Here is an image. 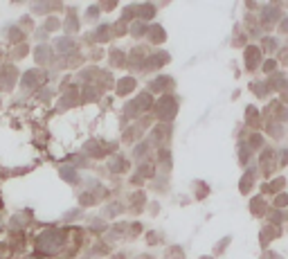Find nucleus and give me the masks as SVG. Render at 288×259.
I'll use <instances>...</instances> for the list:
<instances>
[{
  "label": "nucleus",
  "instance_id": "43",
  "mask_svg": "<svg viewBox=\"0 0 288 259\" xmlns=\"http://www.w3.org/2000/svg\"><path fill=\"white\" fill-rule=\"evenodd\" d=\"M158 241H160V232H149V237H147V243H149V246H155Z\"/></svg>",
  "mask_w": 288,
  "mask_h": 259
},
{
  "label": "nucleus",
  "instance_id": "3",
  "mask_svg": "<svg viewBox=\"0 0 288 259\" xmlns=\"http://www.w3.org/2000/svg\"><path fill=\"white\" fill-rule=\"evenodd\" d=\"M264 63V52H261V47L259 45H248L243 50V65H246V70L254 72L257 68H261Z\"/></svg>",
  "mask_w": 288,
  "mask_h": 259
},
{
  "label": "nucleus",
  "instance_id": "28",
  "mask_svg": "<svg viewBox=\"0 0 288 259\" xmlns=\"http://www.w3.org/2000/svg\"><path fill=\"white\" fill-rule=\"evenodd\" d=\"M250 88H252L254 97H259V100H266V97L272 93V90L268 88V83H266V81H252V83H250Z\"/></svg>",
  "mask_w": 288,
  "mask_h": 259
},
{
  "label": "nucleus",
  "instance_id": "37",
  "mask_svg": "<svg viewBox=\"0 0 288 259\" xmlns=\"http://www.w3.org/2000/svg\"><path fill=\"white\" fill-rule=\"evenodd\" d=\"M167 259H185V248L182 246H169L167 248Z\"/></svg>",
  "mask_w": 288,
  "mask_h": 259
},
{
  "label": "nucleus",
  "instance_id": "20",
  "mask_svg": "<svg viewBox=\"0 0 288 259\" xmlns=\"http://www.w3.org/2000/svg\"><path fill=\"white\" fill-rule=\"evenodd\" d=\"M246 126H250L252 131H259L261 126V113L254 106H246Z\"/></svg>",
  "mask_w": 288,
  "mask_h": 259
},
{
  "label": "nucleus",
  "instance_id": "48",
  "mask_svg": "<svg viewBox=\"0 0 288 259\" xmlns=\"http://www.w3.org/2000/svg\"><path fill=\"white\" fill-rule=\"evenodd\" d=\"M259 259H272V250H268V253H264V255H261V257H259Z\"/></svg>",
  "mask_w": 288,
  "mask_h": 259
},
{
  "label": "nucleus",
  "instance_id": "16",
  "mask_svg": "<svg viewBox=\"0 0 288 259\" xmlns=\"http://www.w3.org/2000/svg\"><path fill=\"white\" fill-rule=\"evenodd\" d=\"M57 52L61 57H72V54H77V43L72 41L70 36H63V39L57 41Z\"/></svg>",
  "mask_w": 288,
  "mask_h": 259
},
{
  "label": "nucleus",
  "instance_id": "49",
  "mask_svg": "<svg viewBox=\"0 0 288 259\" xmlns=\"http://www.w3.org/2000/svg\"><path fill=\"white\" fill-rule=\"evenodd\" d=\"M200 259H214V257H207V255H203V257H200Z\"/></svg>",
  "mask_w": 288,
  "mask_h": 259
},
{
  "label": "nucleus",
  "instance_id": "14",
  "mask_svg": "<svg viewBox=\"0 0 288 259\" xmlns=\"http://www.w3.org/2000/svg\"><path fill=\"white\" fill-rule=\"evenodd\" d=\"M279 237H282V228H279V225H270V223H268L264 230H261V235H259V243L266 248L270 241L279 239Z\"/></svg>",
  "mask_w": 288,
  "mask_h": 259
},
{
  "label": "nucleus",
  "instance_id": "12",
  "mask_svg": "<svg viewBox=\"0 0 288 259\" xmlns=\"http://www.w3.org/2000/svg\"><path fill=\"white\" fill-rule=\"evenodd\" d=\"M135 88H137L135 77H119L117 83H115V93H117L119 97H126V95H131Z\"/></svg>",
  "mask_w": 288,
  "mask_h": 259
},
{
  "label": "nucleus",
  "instance_id": "1",
  "mask_svg": "<svg viewBox=\"0 0 288 259\" xmlns=\"http://www.w3.org/2000/svg\"><path fill=\"white\" fill-rule=\"evenodd\" d=\"M65 239H68V235H65V230H47V232H43V235L36 237V250L38 253H47V255H57L63 248Z\"/></svg>",
  "mask_w": 288,
  "mask_h": 259
},
{
  "label": "nucleus",
  "instance_id": "18",
  "mask_svg": "<svg viewBox=\"0 0 288 259\" xmlns=\"http://www.w3.org/2000/svg\"><path fill=\"white\" fill-rule=\"evenodd\" d=\"M93 41L95 43H106V41H111L113 39V25H108V23H101L97 30L93 32Z\"/></svg>",
  "mask_w": 288,
  "mask_h": 259
},
{
  "label": "nucleus",
  "instance_id": "19",
  "mask_svg": "<svg viewBox=\"0 0 288 259\" xmlns=\"http://www.w3.org/2000/svg\"><path fill=\"white\" fill-rule=\"evenodd\" d=\"M155 156H158V165L162 167L165 171H169L171 167H173V153H171L169 147H160Z\"/></svg>",
  "mask_w": 288,
  "mask_h": 259
},
{
  "label": "nucleus",
  "instance_id": "27",
  "mask_svg": "<svg viewBox=\"0 0 288 259\" xmlns=\"http://www.w3.org/2000/svg\"><path fill=\"white\" fill-rule=\"evenodd\" d=\"M147 32H149V25L142 23V20H135V23L129 25V34L133 39H142V36H147Z\"/></svg>",
  "mask_w": 288,
  "mask_h": 259
},
{
  "label": "nucleus",
  "instance_id": "44",
  "mask_svg": "<svg viewBox=\"0 0 288 259\" xmlns=\"http://www.w3.org/2000/svg\"><path fill=\"white\" fill-rule=\"evenodd\" d=\"M277 27H279V32L282 34H288V16H284L279 23H277Z\"/></svg>",
  "mask_w": 288,
  "mask_h": 259
},
{
  "label": "nucleus",
  "instance_id": "24",
  "mask_svg": "<svg viewBox=\"0 0 288 259\" xmlns=\"http://www.w3.org/2000/svg\"><path fill=\"white\" fill-rule=\"evenodd\" d=\"M108 169H111L113 174H122V171L129 169V162H126V158H124V156H111Z\"/></svg>",
  "mask_w": 288,
  "mask_h": 259
},
{
  "label": "nucleus",
  "instance_id": "17",
  "mask_svg": "<svg viewBox=\"0 0 288 259\" xmlns=\"http://www.w3.org/2000/svg\"><path fill=\"white\" fill-rule=\"evenodd\" d=\"M34 61H36V63H52V61H54V52H52V47H47V45H43V43H41V45H38V47H36V50H34Z\"/></svg>",
  "mask_w": 288,
  "mask_h": 259
},
{
  "label": "nucleus",
  "instance_id": "34",
  "mask_svg": "<svg viewBox=\"0 0 288 259\" xmlns=\"http://www.w3.org/2000/svg\"><path fill=\"white\" fill-rule=\"evenodd\" d=\"M119 20H122V23H133V20H135V5H126L122 9V18H119Z\"/></svg>",
  "mask_w": 288,
  "mask_h": 259
},
{
  "label": "nucleus",
  "instance_id": "42",
  "mask_svg": "<svg viewBox=\"0 0 288 259\" xmlns=\"http://www.w3.org/2000/svg\"><path fill=\"white\" fill-rule=\"evenodd\" d=\"M268 50V52H272V50H277V39L275 36H266L264 41H261V50Z\"/></svg>",
  "mask_w": 288,
  "mask_h": 259
},
{
  "label": "nucleus",
  "instance_id": "46",
  "mask_svg": "<svg viewBox=\"0 0 288 259\" xmlns=\"http://www.w3.org/2000/svg\"><path fill=\"white\" fill-rule=\"evenodd\" d=\"M20 27H34L32 18H30V16H23V20H20Z\"/></svg>",
  "mask_w": 288,
  "mask_h": 259
},
{
  "label": "nucleus",
  "instance_id": "9",
  "mask_svg": "<svg viewBox=\"0 0 288 259\" xmlns=\"http://www.w3.org/2000/svg\"><path fill=\"white\" fill-rule=\"evenodd\" d=\"M43 81H45V75H43L41 70H27L23 75V79H20V86H23L25 90H34V88H38Z\"/></svg>",
  "mask_w": 288,
  "mask_h": 259
},
{
  "label": "nucleus",
  "instance_id": "13",
  "mask_svg": "<svg viewBox=\"0 0 288 259\" xmlns=\"http://www.w3.org/2000/svg\"><path fill=\"white\" fill-rule=\"evenodd\" d=\"M155 14H158V9H155V5H151V2H142V5H135V20L149 23L151 18H155Z\"/></svg>",
  "mask_w": 288,
  "mask_h": 259
},
{
  "label": "nucleus",
  "instance_id": "2",
  "mask_svg": "<svg viewBox=\"0 0 288 259\" xmlns=\"http://www.w3.org/2000/svg\"><path fill=\"white\" fill-rule=\"evenodd\" d=\"M153 115L160 120V124H169L171 120L178 115V97L173 95H162L155 106H153Z\"/></svg>",
  "mask_w": 288,
  "mask_h": 259
},
{
  "label": "nucleus",
  "instance_id": "38",
  "mask_svg": "<svg viewBox=\"0 0 288 259\" xmlns=\"http://www.w3.org/2000/svg\"><path fill=\"white\" fill-rule=\"evenodd\" d=\"M286 205H288V194H286V192H279V194H275L272 207H275V210H284Z\"/></svg>",
  "mask_w": 288,
  "mask_h": 259
},
{
  "label": "nucleus",
  "instance_id": "11",
  "mask_svg": "<svg viewBox=\"0 0 288 259\" xmlns=\"http://www.w3.org/2000/svg\"><path fill=\"white\" fill-rule=\"evenodd\" d=\"M18 79V70L14 65H2V70H0V88L2 90H12V86L16 83Z\"/></svg>",
  "mask_w": 288,
  "mask_h": 259
},
{
  "label": "nucleus",
  "instance_id": "25",
  "mask_svg": "<svg viewBox=\"0 0 288 259\" xmlns=\"http://www.w3.org/2000/svg\"><path fill=\"white\" fill-rule=\"evenodd\" d=\"M246 144H248V149H250V151H261V149L266 147V138L261 136L259 131H254L252 136H250V140H248Z\"/></svg>",
  "mask_w": 288,
  "mask_h": 259
},
{
  "label": "nucleus",
  "instance_id": "36",
  "mask_svg": "<svg viewBox=\"0 0 288 259\" xmlns=\"http://www.w3.org/2000/svg\"><path fill=\"white\" fill-rule=\"evenodd\" d=\"M83 16H86V20H88V23H95V20H97V18L101 16L99 5H90V7H86V14H83Z\"/></svg>",
  "mask_w": 288,
  "mask_h": 259
},
{
  "label": "nucleus",
  "instance_id": "31",
  "mask_svg": "<svg viewBox=\"0 0 288 259\" xmlns=\"http://www.w3.org/2000/svg\"><path fill=\"white\" fill-rule=\"evenodd\" d=\"M149 151H151V142H137L135 147H133V158H135V160H142Z\"/></svg>",
  "mask_w": 288,
  "mask_h": 259
},
{
  "label": "nucleus",
  "instance_id": "7",
  "mask_svg": "<svg viewBox=\"0 0 288 259\" xmlns=\"http://www.w3.org/2000/svg\"><path fill=\"white\" fill-rule=\"evenodd\" d=\"M171 136H173V126H169V124H158V126H153L151 142L153 144H158V149L167 147V144L171 142Z\"/></svg>",
  "mask_w": 288,
  "mask_h": 259
},
{
  "label": "nucleus",
  "instance_id": "33",
  "mask_svg": "<svg viewBox=\"0 0 288 259\" xmlns=\"http://www.w3.org/2000/svg\"><path fill=\"white\" fill-rule=\"evenodd\" d=\"M207 194H210V185H205L203 180H196V183H194V196H196V199L203 200Z\"/></svg>",
  "mask_w": 288,
  "mask_h": 259
},
{
  "label": "nucleus",
  "instance_id": "30",
  "mask_svg": "<svg viewBox=\"0 0 288 259\" xmlns=\"http://www.w3.org/2000/svg\"><path fill=\"white\" fill-rule=\"evenodd\" d=\"M230 243H232V237H223V239H218L216 243H214V248H212V253H214V257H221V255H225V250L230 248Z\"/></svg>",
  "mask_w": 288,
  "mask_h": 259
},
{
  "label": "nucleus",
  "instance_id": "10",
  "mask_svg": "<svg viewBox=\"0 0 288 259\" xmlns=\"http://www.w3.org/2000/svg\"><path fill=\"white\" fill-rule=\"evenodd\" d=\"M254 185H257V167H246V174L239 180V192L241 194H250Z\"/></svg>",
  "mask_w": 288,
  "mask_h": 259
},
{
  "label": "nucleus",
  "instance_id": "21",
  "mask_svg": "<svg viewBox=\"0 0 288 259\" xmlns=\"http://www.w3.org/2000/svg\"><path fill=\"white\" fill-rule=\"evenodd\" d=\"M133 101H135V106L140 108V113L153 111V106H155V101H153V95L151 93H140Z\"/></svg>",
  "mask_w": 288,
  "mask_h": 259
},
{
  "label": "nucleus",
  "instance_id": "15",
  "mask_svg": "<svg viewBox=\"0 0 288 259\" xmlns=\"http://www.w3.org/2000/svg\"><path fill=\"white\" fill-rule=\"evenodd\" d=\"M147 36H149V41L153 43V45H162V43L167 41V32H165V27L160 23H153V25H149V32H147Z\"/></svg>",
  "mask_w": 288,
  "mask_h": 259
},
{
  "label": "nucleus",
  "instance_id": "50",
  "mask_svg": "<svg viewBox=\"0 0 288 259\" xmlns=\"http://www.w3.org/2000/svg\"><path fill=\"white\" fill-rule=\"evenodd\" d=\"M25 259H38V257H25Z\"/></svg>",
  "mask_w": 288,
  "mask_h": 259
},
{
  "label": "nucleus",
  "instance_id": "35",
  "mask_svg": "<svg viewBox=\"0 0 288 259\" xmlns=\"http://www.w3.org/2000/svg\"><path fill=\"white\" fill-rule=\"evenodd\" d=\"M61 25H63V23H61L57 16H47V18H45V23H43V30H45V32H57Z\"/></svg>",
  "mask_w": 288,
  "mask_h": 259
},
{
  "label": "nucleus",
  "instance_id": "45",
  "mask_svg": "<svg viewBox=\"0 0 288 259\" xmlns=\"http://www.w3.org/2000/svg\"><path fill=\"white\" fill-rule=\"evenodd\" d=\"M142 183H144V178H142L140 174H133V176H131V185H137V187H140Z\"/></svg>",
  "mask_w": 288,
  "mask_h": 259
},
{
  "label": "nucleus",
  "instance_id": "29",
  "mask_svg": "<svg viewBox=\"0 0 288 259\" xmlns=\"http://www.w3.org/2000/svg\"><path fill=\"white\" fill-rule=\"evenodd\" d=\"M108 59H111L113 68H117V65H126V52L115 47V50H111V52H108Z\"/></svg>",
  "mask_w": 288,
  "mask_h": 259
},
{
  "label": "nucleus",
  "instance_id": "4",
  "mask_svg": "<svg viewBox=\"0 0 288 259\" xmlns=\"http://www.w3.org/2000/svg\"><path fill=\"white\" fill-rule=\"evenodd\" d=\"M176 88V79L169 75H158L155 79L149 81V90L147 93L155 95V93H165V95H171V90Z\"/></svg>",
  "mask_w": 288,
  "mask_h": 259
},
{
  "label": "nucleus",
  "instance_id": "22",
  "mask_svg": "<svg viewBox=\"0 0 288 259\" xmlns=\"http://www.w3.org/2000/svg\"><path fill=\"white\" fill-rule=\"evenodd\" d=\"M59 176L63 178L65 183H70V185H77L79 183V171L75 169V167H70V165H63L59 169Z\"/></svg>",
  "mask_w": 288,
  "mask_h": 259
},
{
  "label": "nucleus",
  "instance_id": "6",
  "mask_svg": "<svg viewBox=\"0 0 288 259\" xmlns=\"http://www.w3.org/2000/svg\"><path fill=\"white\" fill-rule=\"evenodd\" d=\"M171 61V54L165 52V50H158V52H151L147 57V61L140 65V70H158L162 65H167Z\"/></svg>",
  "mask_w": 288,
  "mask_h": 259
},
{
  "label": "nucleus",
  "instance_id": "26",
  "mask_svg": "<svg viewBox=\"0 0 288 259\" xmlns=\"http://www.w3.org/2000/svg\"><path fill=\"white\" fill-rule=\"evenodd\" d=\"M236 156H239V165H241V167H248V165H250V158H252V151L248 149L246 142H239Z\"/></svg>",
  "mask_w": 288,
  "mask_h": 259
},
{
  "label": "nucleus",
  "instance_id": "47",
  "mask_svg": "<svg viewBox=\"0 0 288 259\" xmlns=\"http://www.w3.org/2000/svg\"><path fill=\"white\" fill-rule=\"evenodd\" d=\"M149 212H153V214H158V212H160L158 200H153V203H149Z\"/></svg>",
  "mask_w": 288,
  "mask_h": 259
},
{
  "label": "nucleus",
  "instance_id": "5",
  "mask_svg": "<svg viewBox=\"0 0 288 259\" xmlns=\"http://www.w3.org/2000/svg\"><path fill=\"white\" fill-rule=\"evenodd\" d=\"M282 20V12H279V7L277 5H264L259 7V25H264V27H272L275 23Z\"/></svg>",
  "mask_w": 288,
  "mask_h": 259
},
{
  "label": "nucleus",
  "instance_id": "39",
  "mask_svg": "<svg viewBox=\"0 0 288 259\" xmlns=\"http://www.w3.org/2000/svg\"><path fill=\"white\" fill-rule=\"evenodd\" d=\"M261 72H266V75L270 77L277 72V59H266L264 63H261Z\"/></svg>",
  "mask_w": 288,
  "mask_h": 259
},
{
  "label": "nucleus",
  "instance_id": "40",
  "mask_svg": "<svg viewBox=\"0 0 288 259\" xmlns=\"http://www.w3.org/2000/svg\"><path fill=\"white\" fill-rule=\"evenodd\" d=\"M268 214H270V225H279V228H282V223H284V212L282 210H275V207H272Z\"/></svg>",
  "mask_w": 288,
  "mask_h": 259
},
{
  "label": "nucleus",
  "instance_id": "32",
  "mask_svg": "<svg viewBox=\"0 0 288 259\" xmlns=\"http://www.w3.org/2000/svg\"><path fill=\"white\" fill-rule=\"evenodd\" d=\"M135 174H140L142 178H151L153 180V176H155V165H147V162H140V165H137V171Z\"/></svg>",
  "mask_w": 288,
  "mask_h": 259
},
{
  "label": "nucleus",
  "instance_id": "8",
  "mask_svg": "<svg viewBox=\"0 0 288 259\" xmlns=\"http://www.w3.org/2000/svg\"><path fill=\"white\" fill-rule=\"evenodd\" d=\"M259 167H261V171H264L266 176H268V174H272V169L277 167V151H275V149H270V147H264V149H261Z\"/></svg>",
  "mask_w": 288,
  "mask_h": 259
},
{
  "label": "nucleus",
  "instance_id": "23",
  "mask_svg": "<svg viewBox=\"0 0 288 259\" xmlns=\"http://www.w3.org/2000/svg\"><path fill=\"white\" fill-rule=\"evenodd\" d=\"M266 212H268V205H266V200L261 199V196L250 199V214H254V217H264Z\"/></svg>",
  "mask_w": 288,
  "mask_h": 259
},
{
  "label": "nucleus",
  "instance_id": "41",
  "mask_svg": "<svg viewBox=\"0 0 288 259\" xmlns=\"http://www.w3.org/2000/svg\"><path fill=\"white\" fill-rule=\"evenodd\" d=\"M79 214H83L81 207H75V210H68V212L63 214V223H72V221H77L79 219Z\"/></svg>",
  "mask_w": 288,
  "mask_h": 259
}]
</instances>
